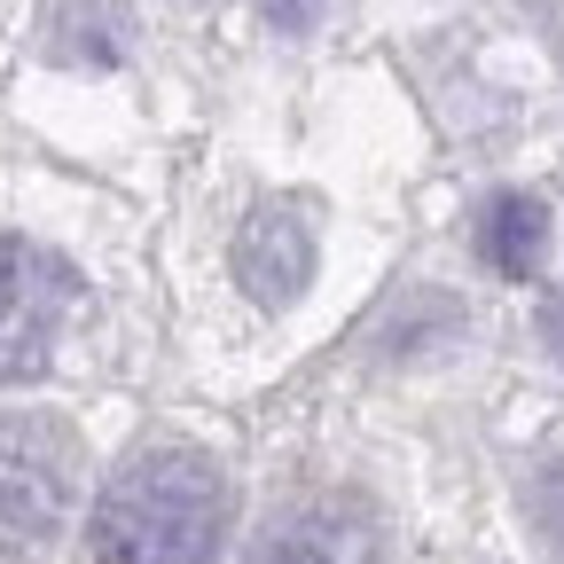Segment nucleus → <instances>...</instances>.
<instances>
[{
	"instance_id": "f257e3e1",
	"label": "nucleus",
	"mask_w": 564,
	"mask_h": 564,
	"mask_svg": "<svg viewBox=\"0 0 564 564\" xmlns=\"http://www.w3.org/2000/svg\"><path fill=\"white\" fill-rule=\"evenodd\" d=\"M228 533V478L196 447L133 455L87 518L95 564H212Z\"/></svg>"
},
{
	"instance_id": "f03ea898",
	"label": "nucleus",
	"mask_w": 564,
	"mask_h": 564,
	"mask_svg": "<svg viewBox=\"0 0 564 564\" xmlns=\"http://www.w3.org/2000/svg\"><path fill=\"white\" fill-rule=\"evenodd\" d=\"M70 510V432L0 408V564H32Z\"/></svg>"
},
{
	"instance_id": "7ed1b4c3",
	"label": "nucleus",
	"mask_w": 564,
	"mask_h": 564,
	"mask_svg": "<svg viewBox=\"0 0 564 564\" xmlns=\"http://www.w3.org/2000/svg\"><path fill=\"white\" fill-rule=\"evenodd\" d=\"M70 299H79V282H70V267L55 251L0 236V384H24L55 361Z\"/></svg>"
},
{
	"instance_id": "20e7f679",
	"label": "nucleus",
	"mask_w": 564,
	"mask_h": 564,
	"mask_svg": "<svg viewBox=\"0 0 564 564\" xmlns=\"http://www.w3.org/2000/svg\"><path fill=\"white\" fill-rule=\"evenodd\" d=\"M384 533L361 502H299L251 533L243 564H377Z\"/></svg>"
},
{
	"instance_id": "39448f33",
	"label": "nucleus",
	"mask_w": 564,
	"mask_h": 564,
	"mask_svg": "<svg viewBox=\"0 0 564 564\" xmlns=\"http://www.w3.org/2000/svg\"><path fill=\"white\" fill-rule=\"evenodd\" d=\"M236 282L259 306H291L314 282V220L306 204H259L236 236Z\"/></svg>"
},
{
	"instance_id": "423d86ee",
	"label": "nucleus",
	"mask_w": 564,
	"mask_h": 564,
	"mask_svg": "<svg viewBox=\"0 0 564 564\" xmlns=\"http://www.w3.org/2000/svg\"><path fill=\"white\" fill-rule=\"evenodd\" d=\"M478 243H486L494 274H533L549 259V204L525 196V188H502L478 220Z\"/></svg>"
},
{
	"instance_id": "0eeeda50",
	"label": "nucleus",
	"mask_w": 564,
	"mask_h": 564,
	"mask_svg": "<svg viewBox=\"0 0 564 564\" xmlns=\"http://www.w3.org/2000/svg\"><path fill=\"white\" fill-rule=\"evenodd\" d=\"M47 47L63 63H87V70H110L126 55V9L118 0H55V24H47Z\"/></svg>"
},
{
	"instance_id": "6e6552de",
	"label": "nucleus",
	"mask_w": 564,
	"mask_h": 564,
	"mask_svg": "<svg viewBox=\"0 0 564 564\" xmlns=\"http://www.w3.org/2000/svg\"><path fill=\"white\" fill-rule=\"evenodd\" d=\"M533 518H541V533H549V549H556V564H564V463H549V470L533 478Z\"/></svg>"
},
{
	"instance_id": "1a4fd4ad",
	"label": "nucleus",
	"mask_w": 564,
	"mask_h": 564,
	"mask_svg": "<svg viewBox=\"0 0 564 564\" xmlns=\"http://www.w3.org/2000/svg\"><path fill=\"white\" fill-rule=\"evenodd\" d=\"M267 17H274L282 32H306V24L322 17V0H267Z\"/></svg>"
},
{
	"instance_id": "9d476101",
	"label": "nucleus",
	"mask_w": 564,
	"mask_h": 564,
	"mask_svg": "<svg viewBox=\"0 0 564 564\" xmlns=\"http://www.w3.org/2000/svg\"><path fill=\"white\" fill-rule=\"evenodd\" d=\"M541 337H549V352L564 361V299H549V306H541Z\"/></svg>"
}]
</instances>
